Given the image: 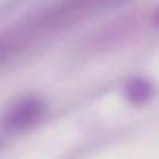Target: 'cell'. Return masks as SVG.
<instances>
[{
	"label": "cell",
	"instance_id": "3957f363",
	"mask_svg": "<svg viewBox=\"0 0 159 159\" xmlns=\"http://www.w3.org/2000/svg\"><path fill=\"white\" fill-rule=\"evenodd\" d=\"M156 24H159V11H157V14H156Z\"/></svg>",
	"mask_w": 159,
	"mask_h": 159
},
{
	"label": "cell",
	"instance_id": "7a4b0ae2",
	"mask_svg": "<svg viewBox=\"0 0 159 159\" xmlns=\"http://www.w3.org/2000/svg\"><path fill=\"white\" fill-rule=\"evenodd\" d=\"M127 94L134 103H144L145 99H149L151 96V86L144 80L137 79V80H132L127 87Z\"/></svg>",
	"mask_w": 159,
	"mask_h": 159
},
{
	"label": "cell",
	"instance_id": "6da1fadb",
	"mask_svg": "<svg viewBox=\"0 0 159 159\" xmlns=\"http://www.w3.org/2000/svg\"><path fill=\"white\" fill-rule=\"evenodd\" d=\"M39 111H41L39 104L24 103V104H21V106H17L11 113V116H9V123H11L12 127H26V125L33 123V121L38 118Z\"/></svg>",
	"mask_w": 159,
	"mask_h": 159
}]
</instances>
